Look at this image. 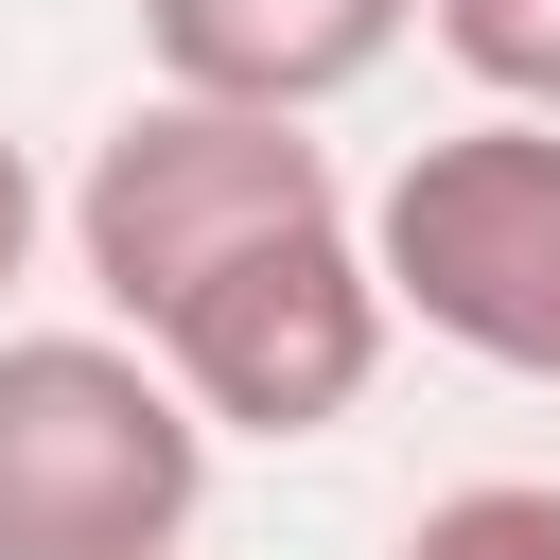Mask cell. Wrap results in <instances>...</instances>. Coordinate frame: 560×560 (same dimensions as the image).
I'll return each mask as SVG.
<instances>
[{"label": "cell", "mask_w": 560, "mask_h": 560, "mask_svg": "<svg viewBox=\"0 0 560 560\" xmlns=\"http://www.w3.org/2000/svg\"><path fill=\"white\" fill-rule=\"evenodd\" d=\"M210 420L140 332H0V560H175Z\"/></svg>", "instance_id": "6da1fadb"}, {"label": "cell", "mask_w": 560, "mask_h": 560, "mask_svg": "<svg viewBox=\"0 0 560 560\" xmlns=\"http://www.w3.org/2000/svg\"><path fill=\"white\" fill-rule=\"evenodd\" d=\"M315 210H350V192H332V158H315L298 105L140 88V105L88 140V175H70V262H88V298H105L122 332H158L192 280H228L245 245H280V228H315Z\"/></svg>", "instance_id": "7a4b0ae2"}, {"label": "cell", "mask_w": 560, "mask_h": 560, "mask_svg": "<svg viewBox=\"0 0 560 560\" xmlns=\"http://www.w3.org/2000/svg\"><path fill=\"white\" fill-rule=\"evenodd\" d=\"M368 262H385V315H420L438 350L560 385V122L490 105V122L420 140L368 192Z\"/></svg>", "instance_id": "3957f363"}, {"label": "cell", "mask_w": 560, "mask_h": 560, "mask_svg": "<svg viewBox=\"0 0 560 560\" xmlns=\"http://www.w3.org/2000/svg\"><path fill=\"white\" fill-rule=\"evenodd\" d=\"M385 262H368V228L350 210H315V228H280V245H245L228 280H192L140 350L192 385V420L210 438H332L350 402H368V368H385Z\"/></svg>", "instance_id": "277c9868"}, {"label": "cell", "mask_w": 560, "mask_h": 560, "mask_svg": "<svg viewBox=\"0 0 560 560\" xmlns=\"http://www.w3.org/2000/svg\"><path fill=\"white\" fill-rule=\"evenodd\" d=\"M402 18L420 0H140V52H158V88H210V105H332V88H368L385 52H402Z\"/></svg>", "instance_id": "5b68a950"}, {"label": "cell", "mask_w": 560, "mask_h": 560, "mask_svg": "<svg viewBox=\"0 0 560 560\" xmlns=\"http://www.w3.org/2000/svg\"><path fill=\"white\" fill-rule=\"evenodd\" d=\"M385 560H560V472H472V490H438Z\"/></svg>", "instance_id": "8992f818"}, {"label": "cell", "mask_w": 560, "mask_h": 560, "mask_svg": "<svg viewBox=\"0 0 560 560\" xmlns=\"http://www.w3.org/2000/svg\"><path fill=\"white\" fill-rule=\"evenodd\" d=\"M420 18H438V52H455L490 105L560 122V0H420Z\"/></svg>", "instance_id": "52a82bcc"}, {"label": "cell", "mask_w": 560, "mask_h": 560, "mask_svg": "<svg viewBox=\"0 0 560 560\" xmlns=\"http://www.w3.org/2000/svg\"><path fill=\"white\" fill-rule=\"evenodd\" d=\"M35 228H52V192H35V158H18V140H0V298H18V280H35Z\"/></svg>", "instance_id": "ba28073f"}]
</instances>
